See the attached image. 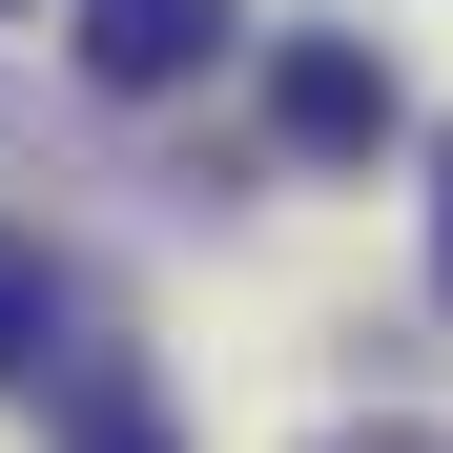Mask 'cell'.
I'll use <instances>...</instances> for the list:
<instances>
[{
  "label": "cell",
  "mask_w": 453,
  "mask_h": 453,
  "mask_svg": "<svg viewBox=\"0 0 453 453\" xmlns=\"http://www.w3.org/2000/svg\"><path fill=\"white\" fill-rule=\"evenodd\" d=\"M268 124L310 144V165H371L412 104H392V62H371V42H288V62H268Z\"/></svg>",
  "instance_id": "cell-1"
},
{
  "label": "cell",
  "mask_w": 453,
  "mask_h": 453,
  "mask_svg": "<svg viewBox=\"0 0 453 453\" xmlns=\"http://www.w3.org/2000/svg\"><path fill=\"white\" fill-rule=\"evenodd\" d=\"M226 21H248V0H83V83L165 104V83H206V62H226Z\"/></svg>",
  "instance_id": "cell-2"
},
{
  "label": "cell",
  "mask_w": 453,
  "mask_h": 453,
  "mask_svg": "<svg viewBox=\"0 0 453 453\" xmlns=\"http://www.w3.org/2000/svg\"><path fill=\"white\" fill-rule=\"evenodd\" d=\"M62 453H186V433H165V392L124 350H62Z\"/></svg>",
  "instance_id": "cell-3"
},
{
  "label": "cell",
  "mask_w": 453,
  "mask_h": 453,
  "mask_svg": "<svg viewBox=\"0 0 453 453\" xmlns=\"http://www.w3.org/2000/svg\"><path fill=\"white\" fill-rule=\"evenodd\" d=\"M62 330H83V288H62V248H21V226H0V371H62Z\"/></svg>",
  "instance_id": "cell-4"
},
{
  "label": "cell",
  "mask_w": 453,
  "mask_h": 453,
  "mask_svg": "<svg viewBox=\"0 0 453 453\" xmlns=\"http://www.w3.org/2000/svg\"><path fill=\"white\" fill-rule=\"evenodd\" d=\"M433 288H453V144H433Z\"/></svg>",
  "instance_id": "cell-5"
}]
</instances>
